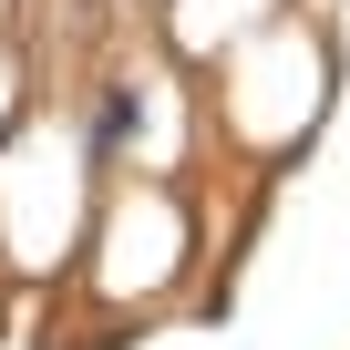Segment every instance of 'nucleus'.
I'll use <instances>...</instances> for the list:
<instances>
[{
	"mask_svg": "<svg viewBox=\"0 0 350 350\" xmlns=\"http://www.w3.org/2000/svg\"><path fill=\"white\" fill-rule=\"evenodd\" d=\"M217 299H227V258H217V227H206V186L196 175H103L72 288L42 309V350L52 340L113 350L134 329H165L186 309H217Z\"/></svg>",
	"mask_w": 350,
	"mask_h": 350,
	"instance_id": "1",
	"label": "nucleus"
},
{
	"mask_svg": "<svg viewBox=\"0 0 350 350\" xmlns=\"http://www.w3.org/2000/svg\"><path fill=\"white\" fill-rule=\"evenodd\" d=\"M340 93H350V31L319 0H299L288 21L237 42L217 72H196V103H206L196 175H217L237 196H278V175H299L319 134L340 124Z\"/></svg>",
	"mask_w": 350,
	"mask_h": 350,
	"instance_id": "2",
	"label": "nucleus"
},
{
	"mask_svg": "<svg viewBox=\"0 0 350 350\" xmlns=\"http://www.w3.org/2000/svg\"><path fill=\"white\" fill-rule=\"evenodd\" d=\"M93 206H103V154H93L83 113L62 93H42L0 144V288L21 299V319H42L72 288Z\"/></svg>",
	"mask_w": 350,
	"mask_h": 350,
	"instance_id": "3",
	"label": "nucleus"
},
{
	"mask_svg": "<svg viewBox=\"0 0 350 350\" xmlns=\"http://www.w3.org/2000/svg\"><path fill=\"white\" fill-rule=\"evenodd\" d=\"M288 11H299V0H154V42L186 62V72H217L237 42H258Z\"/></svg>",
	"mask_w": 350,
	"mask_h": 350,
	"instance_id": "4",
	"label": "nucleus"
},
{
	"mask_svg": "<svg viewBox=\"0 0 350 350\" xmlns=\"http://www.w3.org/2000/svg\"><path fill=\"white\" fill-rule=\"evenodd\" d=\"M42 103V62H31V31H0V144H11V124Z\"/></svg>",
	"mask_w": 350,
	"mask_h": 350,
	"instance_id": "5",
	"label": "nucleus"
},
{
	"mask_svg": "<svg viewBox=\"0 0 350 350\" xmlns=\"http://www.w3.org/2000/svg\"><path fill=\"white\" fill-rule=\"evenodd\" d=\"M0 319H21V299H11V288H0Z\"/></svg>",
	"mask_w": 350,
	"mask_h": 350,
	"instance_id": "6",
	"label": "nucleus"
},
{
	"mask_svg": "<svg viewBox=\"0 0 350 350\" xmlns=\"http://www.w3.org/2000/svg\"><path fill=\"white\" fill-rule=\"evenodd\" d=\"M134 11H154V0H134Z\"/></svg>",
	"mask_w": 350,
	"mask_h": 350,
	"instance_id": "7",
	"label": "nucleus"
},
{
	"mask_svg": "<svg viewBox=\"0 0 350 350\" xmlns=\"http://www.w3.org/2000/svg\"><path fill=\"white\" fill-rule=\"evenodd\" d=\"M319 11H340V0H319Z\"/></svg>",
	"mask_w": 350,
	"mask_h": 350,
	"instance_id": "8",
	"label": "nucleus"
}]
</instances>
